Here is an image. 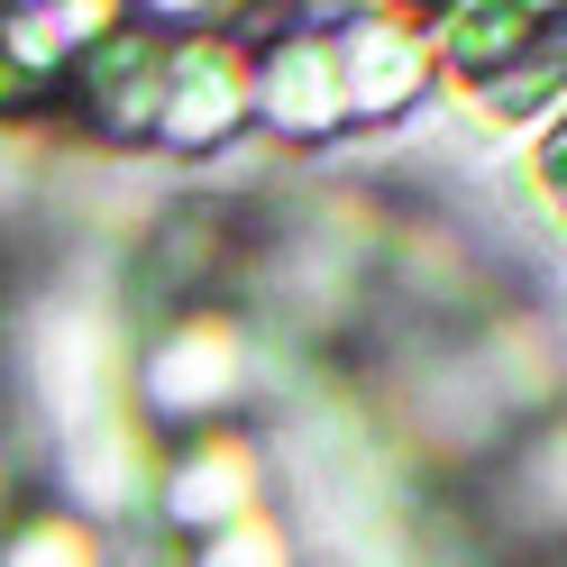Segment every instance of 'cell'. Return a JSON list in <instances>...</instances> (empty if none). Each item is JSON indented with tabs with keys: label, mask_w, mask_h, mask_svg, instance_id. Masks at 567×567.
I'll return each instance as SVG.
<instances>
[{
	"label": "cell",
	"mask_w": 567,
	"mask_h": 567,
	"mask_svg": "<svg viewBox=\"0 0 567 567\" xmlns=\"http://www.w3.org/2000/svg\"><path fill=\"white\" fill-rule=\"evenodd\" d=\"M64 83H74L83 120L101 137H120V147H137V137H156V83H165V38L156 28H101V38L83 55H64Z\"/></svg>",
	"instance_id": "7a4b0ae2"
},
{
	"label": "cell",
	"mask_w": 567,
	"mask_h": 567,
	"mask_svg": "<svg viewBox=\"0 0 567 567\" xmlns=\"http://www.w3.org/2000/svg\"><path fill=\"white\" fill-rule=\"evenodd\" d=\"M247 101H257V64L220 38H165V83H156V137L165 147H220L238 137Z\"/></svg>",
	"instance_id": "6da1fadb"
},
{
	"label": "cell",
	"mask_w": 567,
	"mask_h": 567,
	"mask_svg": "<svg viewBox=\"0 0 567 567\" xmlns=\"http://www.w3.org/2000/svg\"><path fill=\"white\" fill-rule=\"evenodd\" d=\"M0 567H101V540L83 513H28L0 540Z\"/></svg>",
	"instance_id": "52a82bcc"
},
{
	"label": "cell",
	"mask_w": 567,
	"mask_h": 567,
	"mask_svg": "<svg viewBox=\"0 0 567 567\" xmlns=\"http://www.w3.org/2000/svg\"><path fill=\"white\" fill-rule=\"evenodd\" d=\"M165 522H193V530H229L238 513H257V457L238 449V431H202L165 457Z\"/></svg>",
	"instance_id": "5b68a950"
},
{
	"label": "cell",
	"mask_w": 567,
	"mask_h": 567,
	"mask_svg": "<svg viewBox=\"0 0 567 567\" xmlns=\"http://www.w3.org/2000/svg\"><path fill=\"white\" fill-rule=\"evenodd\" d=\"M330 55H339V101H348V120L412 111V101L431 92V47H421L412 19H358Z\"/></svg>",
	"instance_id": "3957f363"
},
{
	"label": "cell",
	"mask_w": 567,
	"mask_h": 567,
	"mask_svg": "<svg viewBox=\"0 0 567 567\" xmlns=\"http://www.w3.org/2000/svg\"><path fill=\"white\" fill-rule=\"evenodd\" d=\"M257 111L284 128V137H321L348 120L339 101V55L330 47H284L275 64H257Z\"/></svg>",
	"instance_id": "8992f818"
},
{
	"label": "cell",
	"mask_w": 567,
	"mask_h": 567,
	"mask_svg": "<svg viewBox=\"0 0 567 567\" xmlns=\"http://www.w3.org/2000/svg\"><path fill=\"white\" fill-rule=\"evenodd\" d=\"M202 567H293V549H284V530H275L266 513H238L229 530H210Z\"/></svg>",
	"instance_id": "ba28073f"
},
{
	"label": "cell",
	"mask_w": 567,
	"mask_h": 567,
	"mask_svg": "<svg viewBox=\"0 0 567 567\" xmlns=\"http://www.w3.org/2000/svg\"><path fill=\"white\" fill-rule=\"evenodd\" d=\"M238 375H247V348H238V330L229 321H174L165 339H156V367H147V394H156V412H174V421H202V412H220L229 394H238Z\"/></svg>",
	"instance_id": "277c9868"
}]
</instances>
